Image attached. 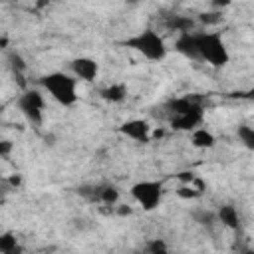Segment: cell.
I'll use <instances>...</instances> for the list:
<instances>
[{
  "label": "cell",
  "mask_w": 254,
  "mask_h": 254,
  "mask_svg": "<svg viewBox=\"0 0 254 254\" xmlns=\"http://www.w3.org/2000/svg\"><path fill=\"white\" fill-rule=\"evenodd\" d=\"M194 46L198 54V62H206L212 67H224L230 62L228 46L220 32L194 30Z\"/></svg>",
  "instance_id": "6da1fadb"
},
{
  "label": "cell",
  "mask_w": 254,
  "mask_h": 254,
  "mask_svg": "<svg viewBox=\"0 0 254 254\" xmlns=\"http://www.w3.org/2000/svg\"><path fill=\"white\" fill-rule=\"evenodd\" d=\"M119 46L137 52L139 56H143L149 62H163L167 58V54H169L165 38L157 30H153V28H145V30H141V32L125 38V40H121Z\"/></svg>",
  "instance_id": "7a4b0ae2"
},
{
  "label": "cell",
  "mask_w": 254,
  "mask_h": 254,
  "mask_svg": "<svg viewBox=\"0 0 254 254\" xmlns=\"http://www.w3.org/2000/svg\"><path fill=\"white\" fill-rule=\"evenodd\" d=\"M38 83L50 93V97L64 105V107H71L77 103L79 95H77V79L65 71H50L46 75H42L38 79Z\"/></svg>",
  "instance_id": "3957f363"
},
{
  "label": "cell",
  "mask_w": 254,
  "mask_h": 254,
  "mask_svg": "<svg viewBox=\"0 0 254 254\" xmlns=\"http://www.w3.org/2000/svg\"><path fill=\"white\" fill-rule=\"evenodd\" d=\"M44 107L46 99L38 89H24L18 97V109L32 127H40L44 123Z\"/></svg>",
  "instance_id": "277c9868"
},
{
  "label": "cell",
  "mask_w": 254,
  "mask_h": 254,
  "mask_svg": "<svg viewBox=\"0 0 254 254\" xmlns=\"http://www.w3.org/2000/svg\"><path fill=\"white\" fill-rule=\"evenodd\" d=\"M131 196L143 210H155L163 200V181H139L131 187Z\"/></svg>",
  "instance_id": "5b68a950"
},
{
  "label": "cell",
  "mask_w": 254,
  "mask_h": 254,
  "mask_svg": "<svg viewBox=\"0 0 254 254\" xmlns=\"http://www.w3.org/2000/svg\"><path fill=\"white\" fill-rule=\"evenodd\" d=\"M163 109H165L167 117L183 115V113H190V111H204V95L189 93L183 97H171L169 101H165Z\"/></svg>",
  "instance_id": "8992f818"
},
{
  "label": "cell",
  "mask_w": 254,
  "mask_h": 254,
  "mask_svg": "<svg viewBox=\"0 0 254 254\" xmlns=\"http://www.w3.org/2000/svg\"><path fill=\"white\" fill-rule=\"evenodd\" d=\"M117 131L137 143H149L153 137V127L147 119H127L117 127Z\"/></svg>",
  "instance_id": "52a82bcc"
},
{
  "label": "cell",
  "mask_w": 254,
  "mask_h": 254,
  "mask_svg": "<svg viewBox=\"0 0 254 254\" xmlns=\"http://www.w3.org/2000/svg\"><path fill=\"white\" fill-rule=\"evenodd\" d=\"M69 71L75 79H81V81H95L97 75H99V64L93 60V58H87V56H79V58H73L69 62Z\"/></svg>",
  "instance_id": "ba28073f"
},
{
  "label": "cell",
  "mask_w": 254,
  "mask_h": 254,
  "mask_svg": "<svg viewBox=\"0 0 254 254\" xmlns=\"http://www.w3.org/2000/svg\"><path fill=\"white\" fill-rule=\"evenodd\" d=\"M202 121H204V111H190V113L169 117V125L173 131H189V133L198 129Z\"/></svg>",
  "instance_id": "9c48e42d"
},
{
  "label": "cell",
  "mask_w": 254,
  "mask_h": 254,
  "mask_svg": "<svg viewBox=\"0 0 254 254\" xmlns=\"http://www.w3.org/2000/svg\"><path fill=\"white\" fill-rule=\"evenodd\" d=\"M165 26H167V30L177 32V36H179V34H187V32H194V30H196V22H194V18H190V16H183V14L167 16V18H165Z\"/></svg>",
  "instance_id": "30bf717a"
},
{
  "label": "cell",
  "mask_w": 254,
  "mask_h": 254,
  "mask_svg": "<svg viewBox=\"0 0 254 254\" xmlns=\"http://www.w3.org/2000/svg\"><path fill=\"white\" fill-rule=\"evenodd\" d=\"M214 212H216V222H220L224 228H228V230L240 228V214H238L234 204H222Z\"/></svg>",
  "instance_id": "8fae6325"
},
{
  "label": "cell",
  "mask_w": 254,
  "mask_h": 254,
  "mask_svg": "<svg viewBox=\"0 0 254 254\" xmlns=\"http://www.w3.org/2000/svg\"><path fill=\"white\" fill-rule=\"evenodd\" d=\"M175 52H179L181 56L198 62V54H196V46H194V32H187V34H179L175 40Z\"/></svg>",
  "instance_id": "7c38bea8"
},
{
  "label": "cell",
  "mask_w": 254,
  "mask_h": 254,
  "mask_svg": "<svg viewBox=\"0 0 254 254\" xmlns=\"http://www.w3.org/2000/svg\"><path fill=\"white\" fill-rule=\"evenodd\" d=\"M99 97L103 101H107V103H121L127 97V85L121 83V81L109 83V85H105V87L99 89Z\"/></svg>",
  "instance_id": "4fadbf2b"
},
{
  "label": "cell",
  "mask_w": 254,
  "mask_h": 254,
  "mask_svg": "<svg viewBox=\"0 0 254 254\" xmlns=\"http://www.w3.org/2000/svg\"><path fill=\"white\" fill-rule=\"evenodd\" d=\"M190 143L196 149H212L216 145V137L206 127H198V129L190 131Z\"/></svg>",
  "instance_id": "5bb4252c"
},
{
  "label": "cell",
  "mask_w": 254,
  "mask_h": 254,
  "mask_svg": "<svg viewBox=\"0 0 254 254\" xmlns=\"http://www.w3.org/2000/svg\"><path fill=\"white\" fill-rule=\"evenodd\" d=\"M0 254H24V248L18 242V236L12 230L0 234Z\"/></svg>",
  "instance_id": "9a60e30c"
},
{
  "label": "cell",
  "mask_w": 254,
  "mask_h": 254,
  "mask_svg": "<svg viewBox=\"0 0 254 254\" xmlns=\"http://www.w3.org/2000/svg\"><path fill=\"white\" fill-rule=\"evenodd\" d=\"M8 64H10V69H12L14 77H16V79L22 83V87H24V73H26V69H28L26 60H24L18 52H10V54H8Z\"/></svg>",
  "instance_id": "2e32d148"
},
{
  "label": "cell",
  "mask_w": 254,
  "mask_h": 254,
  "mask_svg": "<svg viewBox=\"0 0 254 254\" xmlns=\"http://www.w3.org/2000/svg\"><path fill=\"white\" fill-rule=\"evenodd\" d=\"M119 198H121V192H119V189H117L115 185H101V189H99V198H97L99 204L115 206V204L119 202Z\"/></svg>",
  "instance_id": "e0dca14e"
},
{
  "label": "cell",
  "mask_w": 254,
  "mask_h": 254,
  "mask_svg": "<svg viewBox=\"0 0 254 254\" xmlns=\"http://www.w3.org/2000/svg\"><path fill=\"white\" fill-rule=\"evenodd\" d=\"M236 137L248 151H254V129L250 125H238Z\"/></svg>",
  "instance_id": "ac0fdd59"
},
{
  "label": "cell",
  "mask_w": 254,
  "mask_h": 254,
  "mask_svg": "<svg viewBox=\"0 0 254 254\" xmlns=\"http://www.w3.org/2000/svg\"><path fill=\"white\" fill-rule=\"evenodd\" d=\"M192 218H194V222H198L200 226H206V228H212L216 224V212L214 210H206V208L194 210Z\"/></svg>",
  "instance_id": "d6986e66"
},
{
  "label": "cell",
  "mask_w": 254,
  "mask_h": 254,
  "mask_svg": "<svg viewBox=\"0 0 254 254\" xmlns=\"http://www.w3.org/2000/svg\"><path fill=\"white\" fill-rule=\"evenodd\" d=\"M194 22H198V24H202V26H216V24H220L222 22V12L220 10H212V12H202V14H198L196 16V20Z\"/></svg>",
  "instance_id": "ffe728a7"
},
{
  "label": "cell",
  "mask_w": 254,
  "mask_h": 254,
  "mask_svg": "<svg viewBox=\"0 0 254 254\" xmlns=\"http://www.w3.org/2000/svg\"><path fill=\"white\" fill-rule=\"evenodd\" d=\"M99 189H101V185H81V187H77V194L79 196H83L85 200H89V202H97V198H99Z\"/></svg>",
  "instance_id": "44dd1931"
},
{
  "label": "cell",
  "mask_w": 254,
  "mask_h": 254,
  "mask_svg": "<svg viewBox=\"0 0 254 254\" xmlns=\"http://www.w3.org/2000/svg\"><path fill=\"white\" fill-rule=\"evenodd\" d=\"M143 252H145V254H171V252H169V246H167V242H165L163 238H153V240H149Z\"/></svg>",
  "instance_id": "7402d4cb"
},
{
  "label": "cell",
  "mask_w": 254,
  "mask_h": 254,
  "mask_svg": "<svg viewBox=\"0 0 254 254\" xmlns=\"http://www.w3.org/2000/svg\"><path fill=\"white\" fill-rule=\"evenodd\" d=\"M177 194H179L181 198H187V200H192V198L202 196V192H200V190H196L192 185H181V187L177 189Z\"/></svg>",
  "instance_id": "603a6c76"
},
{
  "label": "cell",
  "mask_w": 254,
  "mask_h": 254,
  "mask_svg": "<svg viewBox=\"0 0 254 254\" xmlns=\"http://www.w3.org/2000/svg\"><path fill=\"white\" fill-rule=\"evenodd\" d=\"M12 151H14V143L10 139H0V159L10 157Z\"/></svg>",
  "instance_id": "cb8c5ba5"
},
{
  "label": "cell",
  "mask_w": 254,
  "mask_h": 254,
  "mask_svg": "<svg viewBox=\"0 0 254 254\" xmlns=\"http://www.w3.org/2000/svg\"><path fill=\"white\" fill-rule=\"evenodd\" d=\"M194 177H196V175H194L192 171H183V173H179V175H177V179H179V181H183L185 185H190V183L194 181Z\"/></svg>",
  "instance_id": "d4e9b609"
},
{
  "label": "cell",
  "mask_w": 254,
  "mask_h": 254,
  "mask_svg": "<svg viewBox=\"0 0 254 254\" xmlns=\"http://www.w3.org/2000/svg\"><path fill=\"white\" fill-rule=\"evenodd\" d=\"M131 212H133V208L127 206V204H121V206L117 208V214H119V216H129Z\"/></svg>",
  "instance_id": "484cf974"
},
{
  "label": "cell",
  "mask_w": 254,
  "mask_h": 254,
  "mask_svg": "<svg viewBox=\"0 0 254 254\" xmlns=\"http://www.w3.org/2000/svg\"><path fill=\"white\" fill-rule=\"evenodd\" d=\"M8 183H10V185L16 189V187H20V183H22V177H20V175H12V177L8 179Z\"/></svg>",
  "instance_id": "4316f807"
},
{
  "label": "cell",
  "mask_w": 254,
  "mask_h": 254,
  "mask_svg": "<svg viewBox=\"0 0 254 254\" xmlns=\"http://www.w3.org/2000/svg\"><path fill=\"white\" fill-rule=\"evenodd\" d=\"M133 254H145V252H133Z\"/></svg>",
  "instance_id": "83f0119b"
},
{
  "label": "cell",
  "mask_w": 254,
  "mask_h": 254,
  "mask_svg": "<svg viewBox=\"0 0 254 254\" xmlns=\"http://www.w3.org/2000/svg\"><path fill=\"white\" fill-rule=\"evenodd\" d=\"M0 208H2V200H0Z\"/></svg>",
  "instance_id": "f1b7e54d"
}]
</instances>
